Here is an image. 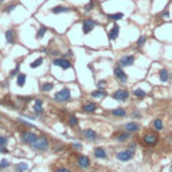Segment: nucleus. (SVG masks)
Instances as JSON below:
<instances>
[{
	"instance_id": "23",
	"label": "nucleus",
	"mask_w": 172,
	"mask_h": 172,
	"mask_svg": "<svg viewBox=\"0 0 172 172\" xmlns=\"http://www.w3.org/2000/svg\"><path fill=\"white\" fill-rule=\"evenodd\" d=\"M90 96L94 97V98H104V97H106V92L102 89H97L94 90V92L90 93Z\"/></svg>"
},
{
	"instance_id": "36",
	"label": "nucleus",
	"mask_w": 172,
	"mask_h": 172,
	"mask_svg": "<svg viewBox=\"0 0 172 172\" xmlns=\"http://www.w3.org/2000/svg\"><path fill=\"white\" fill-rule=\"evenodd\" d=\"M93 7H94V2H93V0H90V2L85 5V11L86 12H90V11L93 10Z\"/></svg>"
},
{
	"instance_id": "41",
	"label": "nucleus",
	"mask_w": 172,
	"mask_h": 172,
	"mask_svg": "<svg viewBox=\"0 0 172 172\" xmlns=\"http://www.w3.org/2000/svg\"><path fill=\"white\" fill-rule=\"evenodd\" d=\"M73 147H74L76 149H78V151H81V149H82V145H81L79 143H74V144H73Z\"/></svg>"
},
{
	"instance_id": "32",
	"label": "nucleus",
	"mask_w": 172,
	"mask_h": 172,
	"mask_svg": "<svg viewBox=\"0 0 172 172\" xmlns=\"http://www.w3.org/2000/svg\"><path fill=\"white\" fill-rule=\"evenodd\" d=\"M47 32V27L46 26H40V29L38 30V34H36V39H42L45 36V34Z\"/></svg>"
},
{
	"instance_id": "22",
	"label": "nucleus",
	"mask_w": 172,
	"mask_h": 172,
	"mask_svg": "<svg viewBox=\"0 0 172 172\" xmlns=\"http://www.w3.org/2000/svg\"><path fill=\"white\" fill-rule=\"evenodd\" d=\"M63 12H69V8L63 7V5H57V7L51 8V14L58 15V14H63Z\"/></svg>"
},
{
	"instance_id": "30",
	"label": "nucleus",
	"mask_w": 172,
	"mask_h": 172,
	"mask_svg": "<svg viewBox=\"0 0 172 172\" xmlns=\"http://www.w3.org/2000/svg\"><path fill=\"white\" fill-rule=\"evenodd\" d=\"M108 18H109L110 20L117 22V20L123 19V18H124V14H121V12H117V14H109V15H108Z\"/></svg>"
},
{
	"instance_id": "2",
	"label": "nucleus",
	"mask_w": 172,
	"mask_h": 172,
	"mask_svg": "<svg viewBox=\"0 0 172 172\" xmlns=\"http://www.w3.org/2000/svg\"><path fill=\"white\" fill-rule=\"evenodd\" d=\"M70 98H71V93L69 87H63V89H61L54 94V101L57 102H66Z\"/></svg>"
},
{
	"instance_id": "21",
	"label": "nucleus",
	"mask_w": 172,
	"mask_h": 172,
	"mask_svg": "<svg viewBox=\"0 0 172 172\" xmlns=\"http://www.w3.org/2000/svg\"><path fill=\"white\" fill-rule=\"evenodd\" d=\"M26 79H27V76L23 73H19L18 74V78H16V85L19 87H23L26 85Z\"/></svg>"
},
{
	"instance_id": "9",
	"label": "nucleus",
	"mask_w": 172,
	"mask_h": 172,
	"mask_svg": "<svg viewBox=\"0 0 172 172\" xmlns=\"http://www.w3.org/2000/svg\"><path fill=\"white\" fill-rule=\"evenodd\" d=\"M134 55H124V57L120 58V61H118V66L121 67H126V66H132L134 63Z\"/></svg>"
},
{
	"instance_id": "31",
	"label": "nucleus",
	"mask_w": 172,
	"mask_h": 172,
	"mask_svg": "<svg viewBox=\"0 0 172 172\" xmlns=\"http://www.w3.org/2000/svg\"><path fill=\"white\" fill-rule=\"evenodd\" d=\"M52 89H54V83H51V82L43 83V85L40 86V90H42V92H51Z\"/></svg>"
},
{
	"instance_id": "3",
	"label": "nucleus",
	"mask_w": 172,
	"mask_h": 172,
	"mask_svg": "<svg viewBox=\"0 0 172 172\" xmlns=\"http://www.w3.org/2000/svg\"><path fill=\"white\" fill-rule=\"evenodd\" d=\"M133 156H134V151L133 149H130V148L124 149V151H120V152L116 153V157H117L120 161H123V163H126V161L132 160Z\"/></svg>"
},
{
	"instance_id": "15",
	"label": "nucleus",
	"mask_w": 172,
	"mask_h": 172,
	"mask_svg": "<svg viewBox=\"0 0 172 172\" xmlns=\"http://www.w3.org/2000/svg\"><path fill=\"white\" fill-rule=\"evenodd\" d=\"M34 112H35L36 114H42L43 113V101L39 98H36L35 101H34V106H32Z\"/></svg>"
},
{
	"instance_id": "27",
	"label": "nucleus",
	"mask_w": 172,
	"mask_h": 172,
	"mask_svg": "<svg viewBox=\"0 0 172 172\" xmlns=\"http://www.w3.org/2000/svg\"><path fill=\"white\" fill-rule=\"evenodd\" d=\"M29 170V164L27 163H19V164L15 165V171L16 172H24Z\"/></svg>"
},
{
	"instance_id": "44",
	"label": "nucleus",
	"mask_w": 172,
	"mask_h": 172,
	"mask_svg": "<svg viewBox=\"0 0 172 172\" xmlns=\"http://www.w3.org/2000/svg\"><path fill=\"white\" fill-rule=\"evenodd\" d=\"M3 2H4V0H0V3H3Z\"/></svg>"
},
{
	"instance_id": "24",
	"label": "nucleus",
	"mask_w": 172,
	"mask_h": 172,
	"mask_svg": "<svg viewBox=\"0 0 172 172\" xmlns=\"http://www.w3.org/2000/svg\"><path fill=\"white\" fill-rule=\"evenodd\" d=\"M112 114H113L114 117H125V116H126V112H125V109H123V108H116L112 110Z\"/></svg>"
},
{
	"instance_id": "11",
	"label": "nucleus",
	"mask_w": 172,
	"mask_h": 172,
	"mask_svg": "<svg viewBox=\"0 0 172 172\" xmlns=\"http://www.w3.org/2000/svg\"><path fill=\"white\" fill-rule=\"evenodd\" d=\"M77 164L79 168H87L90 165V159L86 155H78L77 156Z\"/></svg>"
},
{
	"instance_id": "19",
	"label": "nucleus",
	"mask_w": 172,
	"mask_h": 172,
	"mask_svg": "<svg viewBox=\"0 0 172 172\" xmlns=\"http://www.w3.org/2000/svg\"><path fill=\"white\" fill-rule=\"evenodd\" d=\"M7 144H8V139L5 136H0V152L7 153Z\"/></svg>"
},
{
	"instance_id": "25",
	"label": "nucleus",
	"mask_w": 172,
	"mask_h": 172,
	"mask_svg": "<svg viewBox=\"0 0 172 172\" xmlns=\"http://www.w3.org/2000/svg\"><path fill=\"white\" fill-rule=\"evenodd\" d=\"M94 156L97 159H106V152H105V149L104 148H96L94 149Z\"/></svg>"
},
{
	"instance_id": "40",
	"label": "nucleus",
	"mask_w": 172,
	"mask_h": 172,
	"mask_svg": "<svg viewBox=\"0 0 172 172\" xmlns=\"http://www.w3.org/2000/svg\"><path fill=\"white\" fill-rule=\"evenodd\" d=\"M15 7H16V5H15V4H12V5H8V7H7V8H5V10H4V11H5V12H7V14H10V12H11V11H14V10H15Z\"/></svg>"
},
{
	"instance_id": "6",
	"label": "nucleus",
	"mask_w": 172,
	"mask_h": 172,
	"mask_svg": "<svg viewBox=\"0 0 172 172\" xmlns=\"http://www.w3.org/2000/svg\"><path fill=\"white\" fill-rule=\"evenodd\" d=\"M36 134L34 133V132H30V130H23V132L20 133V139H22V141L23 143H26V144H32L34 141L36 140Z\"/></svg>"
},
{
	"instance_id": "5",
	"label": "nucleus",
	"mask_w": 172,
	"mask_h": 172,
	"mask_svg": "<svg viewBox=\"0 0 172 172\" xmlns=\"http://www.w3.org/2000/svg\"><path fill=\"white\" fill-rule=\"evenodd\" d=\"M112 98L116 99V101H118V102H125L128 98H129V93H128V90H125V89H118L112 94Z\"/></svg>"
},
{
	"instance_id": "46",
	"label": "nucleus",
	"mask_w": 172,
	"mask_h": 172,
	"mask_svg": "<svg viewBox=\"0 0 172 172\" xmlns=\"http://www.w3.org/2000/svg\"><path fill=\"white\" fill-rule=\"evenodd\" d=\"M171 78H172V74H171Z\"/></svg>"
},
{
	"instance_id": "20",
	"label": "nucleus",
	"mask_w": 172,
	"mask_h": 172,
	"mask_svg": "<svg viewBox=\"0 0 172 172\" xmlns=\"http://www.w3.org/2000/svg\"><path fill=\"white\" fill-rule=\"evenodd\" d=\"M159 79H160L161 82H167V81L170 79V73H168L167 69H161V70L159 71Z\"/></svg>"
},
{
	"instance_id": "8",
	"label": "nucleus",
	"mask_w": 172,
	"mask_h": 172,
	"mask_svg": "<svg viewBox=\"0 0 172 172\" xmlns=\"http://www.w3.org/2000/svg\"><path fill=\"white\" fill-rule=\"evenodd\" d=\"M52 65L54 66H58L61 69H63V70H67V69H70L73 65H71V62L69 61V59H65V58H57L52 61Z\"/></svg>"
},
{
	"instance_id": "1",
	"label": "nucleus",
	"mask_w": 172,
	"mask_h": 172,
	"mask_svg": "<svg viewBox=\"0 0 172 172\" xmlns=\"http://www.w3.org/2000/svg\"><path fill=\"white\" fill-rule=\"evenodd\" d=\"M31 148L36 152H45L50 148V143L47 140V137L45 136H40V137H36V140L31 144Z\"/></svg>"
},
{
	"instance_id": "10",
	"label": "nucleus",
	"mask_w": 172,
	"mask_h": 172,
	"mask_svg": "<svg viewBox=\"0 0 172 172\" xmlns=\"http://www.w3.org/2000/svg\"><path fill=\"white\" fill-rule=\"evenodd\" d=\"M96 27V22L93 20V19H85L83 20V23H82V31H83V34H90L93 31V29Z\"/></svg>"
},
{
	"instance_id": "29",
	"label": "nucleus",
	"mask_w": 172,
	"mask_h": 172,
	"mask_svg": "<svg viewBox=\"0 0 172 172\" xmlns=\"http://www.w3.org/2000/svg\"><path fill=\"white\" fill-rule=\"evenodd\" d=\"M42 63H43V58L39 57V58H36L34 62H31V63H30V67H31V69H38Z\"/></svg>"
},
{
	"instance_id": "42",
	"label": "nucleus",
	"mask_w": 172,
	"mask_h": 172,
	"mask_svg": "<svg viewBox=\"0 0 172 172\" xmlns=\"http://www.w3.org/2000/svg\"><path fill=\"white\" fill-rule=\"evenodd\" d=\"M168 15H170V12H168V11H164V12H163V16H168Z\"/></svg>"
},
{
	"instance_id": "33",
	"label": "nucleus",
	"mask_w": 172,
	"mask_h": 172,
	"mask_svg": "<svg viewBox=\"0 0 172 172\" xmlns=\"http://www.w3.org/2000/svg\"><path fill=\"white\" fill-rule=\"evenodd\" d=\"M133 94H134V97H137V98H144V97L147 96V93L144 92V90H141V89H134Z\"/></svg>"
},
{
	"instance_id": "39",
	"label": "nucleus",
	"mask_w": 172,
	"mask_h": 172,
	"mask_svg": "<svg viewBox=\"0 0 172 172\" xmlns=\"http://www.w3.org/2000/svg\"><path fill=\"white\" fill-rule=\"evenodd\" d=\"M18 73H19V65H16V67H15V69H14V70H11V73H10V76H11V77H14V76H15V74H18Z\"/></svg>"
},
{
	"instance_id": "45",
	"label": "nucleus",
	"mask_w": 172,
	"mask_h": 172,
	"mask_svg": "<svg viewBox=\"0 0 172 172\" xmlns=\"http://www.w3.org/2000/svg\"><path fill=\"white\" fill-rule=\"evenodd\" d=\"M92 172H96V171H92Z\"/></svg>"
},
{
	"instance_id": "26",
	"label": "nucleus",
	"mask_w": 172,
	"mask_h": 172,
	"mask_svg": "<svg viewBox=\"0 0 172 172\" xmlns=\"http://www.w3.org/2000/svg\"><path fill=\"white\" fill-rule=\"evenodd\" d=\"M152 125H153V129L157 130V132L163 130V121H161V118H155Z\"/></svg>"
},
{
	"instance_id": "38",
	"label": "nucleus",
	"mask_w": 172,
	"mask_h": 172,
	"mask_svg": "<svg viewBox=\"0 0 172 172\" xmlns=\"http://www.w3.org/2000/svg\"><path fill=\"white\" fill-rule=\"evenodd\" d=\"M54 172H71V171L69 170V168H65V167H58Z\"/></svg>"
},
{
	"instance_id": "35",
	"label": "nucleus",
	"mask_w": 172,
	"mask_h": 172,
	"mask_svg": "<svg viewBox=\"0 0 172 172\" xmlns=\"http://www.w3.org/2000/svg\"><path fill=\"white\" fill-rule=\"evenodd\" d=\"M147 42V36L145 35H141L139 38V40H137V46H139V47H141V46H144V43Z\"/></svg>"
},
{
	"instance_id": "34",
	"label": "nucleus",
	"mask_w": 172,
	"mask_h": 172,
	"mask_svg": "<svg viewBox=\"0 0 172 172\" xmlns=\"http://www.w3.org/2000/svg\"><path fill=\"white\" fill-rule=\"evenodd\" d=\"M10 167V161L7 160V159H3L2 161H0V170H4V168Z\"/></svg>"
},
{
	"instance_id": "12",
	"label": "nucleus",
	"mask_w": 172,
	"mask_h": 172,
	"mask_svg": "<svg viewBox=\"0 0 172 172\" xmlns=\"http://www.w3.org/2000/svg\"><path fill=\"white\" fill-rule=\"evenodd\" d=\"M124 129L126 130V132H129V133H134V132H139L140 130V125L137 123H134V121H130V123L125 124Z\"/></svg>"
},
{
	"instance_id": "13",
	"label": "nucleus",
	"mask_w": 172,
	"mask_h": 172,
	"mask_svg": "<svg viewBox=\"0 0 172 172\" xmlns=\"http://www.w3.org/2000/svg\"><path fill=\"white\" fill-rule=\"evenodd\" d=\"M5 40H7L8 45H14L16 42V32H15V30H8L5 32Z\"/></svg>"
},
{
	"instance_id": "28",
	"label": "nucleus",
	"mask_w": 172,
	"mask_h": 172,
	"mask_svg": "<svg viewBox=\"0 0 172 172\" xmlns=\"http://www.w3.org/2000/svg\"><path fill=\"white\" fill-rule=\"evenodd\" d=\"M67 123H69L70 126H73V128L78 126V117L77 116H70V117L67 118Z\"/></svg>"
},
{
	"instance_id": "17",
	"label": "nucleus",
	"mask_w": 172,
	"mask_h": 172,
	"mask_svg": "<svg viewBox=\"0 0 172 172\" xmlns=\"http://www.w3.org/2000/svg\"><path fill=\"white\" fill-rule=\"evenodd\" d=\"M97 104H94V102H86L85 105L82 106V110L83 112H86V113H93V112H96L97 110Z\"/></svg>"
},
{
	"instance_id": "4",
	"label": "nucleus",
	"mask_w": 172,
	"mask_h": 172,
	"mask_svg": "<svg viewBox=\"0 0 172 172\" xmlns=\"http://www.w3.org/2000/svg\"><path fill=\"white\" fill-rule=\"evenodd\" d=\"M159 141V134L155 133V132H148L143 136V143L148 147H153L156 145Z\"/></svg>"
},
{
	"instance_id": "18",
	"label": "nucleus",
	"mask_w": 172,
	"mask_h": 172,
	"mask_svg": "<svg viewBox=\"0 0 172 172\" xmlns=\"http://www.w3.org/2000/svg\"><path fill=\"white\" fill-rule=\"evenodd\" d=\"M129 136H130V133L129 132H118L117 134H116V140H117L118 143H124V141H126V140H129Z\"/></svg>"
},
{
	"instance_id": "16",
	"label": "nucleus",
	"mask_w": 172,
	"mask_h": 172,
	"mask_svg": "<svg viewBox=\"0 0 172 172\" xmlns=\"http://www.w3.org/2000/svg\"><path fill=\"white\" fill-rule=\"evenodd\" d=\"M118 34H120V27H118V24H114V26L112 27V30L109 31V39L116 40L118 38Z\"/></svg>"
},
{
	"instance_id": "37",
	"label": "nucleus",
	"mask_w": 172,
	"mask_h": 172,
	"mask_svg": "<svg viewBox=\"0 0 172 172\" xmlns=\"http://www.w3.org/2000/svg\"><path fill=\"white\" fill-rule=\"evenodd\" d=\"M105 85H106V81H98V82H97V87H98V89H104L105 87Z\"/></svg>"
},
{
	"instance_id": "43",
	"label": "nucleus",
	"mask_w": 172,
	"mask_h": 172,
	"mask_svg": "<svg viewBox=\"0 0 172 172\" xmlns=\"http://www.w3.org/2000/svg\"><path fill=\"white\" fill-rule=\"evenodd\" d=\"M170 172H172V167H171V168H170Z\"/></svg>"
},
{
	"instance_id": "14",
	"label": "nucleus",
	"mask_w": 172,
	"mask_h": 172,
	"mask_svg": "<svg viewBox=\"0 0 172 172\" xmlns=\"http://www.w3.org/2000/svg\"><path fill=\"white\" fill-rule=\"evenodd\" d=\"M83 136H85V139L89 140V141H94L97 137H98V134L93 129H85L83 130Z\"/></svg>"
},
{
	"instance_id": "7",
	"label": "nucleus",
	"mask_w": 172,
	"mask_h": 172,
	"mask_svg": "<svg viewBox=\"0 0 172 172\" xmlns=\"http://www.w3.org/2000/svg\"><path fill=\"white\" fill-rule=\"evenodd\" d=\"M113 73H114V77H116V79L118 81V82H121V83H125L128 81V76H126V73L123 70V67L121 66H116L114 67V70H113Z\"/></svg>"
}]
</instances>
